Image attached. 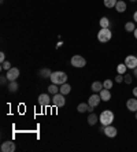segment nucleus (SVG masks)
Segmentation results:
<instances>
[{
	"instance_id": "obj_35",
	"label": "nucleus",
	"mask_w": 137,
	"mask_h": 152,
	"mask_svg": "<svg viewBox=\"0 0 137 152\" xmlns=\"http://www.w3.org/2000/svg\"><path fill=\"white\" fill-rule=\"evenodd\" d=\"M133 33H134V37H136V40H137V28L134 29V32H133Z\"/></svg>"
},
{
	"instance_id": "obj_29",
	"label": "nucleus",
	"mask_w": 137,
	"mask_h": 152,
	"mask_svg": "<svg viewBox=\"0 0 137 152\" xmlns=\"http://www.w3.org/2000/svg\"><path fill=\"white\" fill-rule=\"evenodd\" d=\"M7 81H8L7 75H1V77H0V84H1V85H6V84H7Z\"/></svg>"
},
{
	"instance_id": "obj_1",
	"label": "nucleus",
	"mask_w": 137,
	"mask_h": 152,
	"mask_svg": "<svg viewBox=\"0 0 137 152\" xmlns=\"http://www.w3.org/2000/svg\"><path fill=\"white\" fill-rule=\"evenodd\" d=\"M99 121H100V124L103 126H107V125H111L114 121V113L110 110H105L100 114V117H99Z\"/></svg>"
},
{
	"instance_id": "obj_5",
	"label": "nucleus",
	"mask_w": 137,
	"mask_h": 152,
	"mask_svg": "<svg viewBox=\"0 0 137 152\" xmlns=\"http://www.w3.org/2000/svg\"><path fill=\"white\" fill-rule=\"evenodd\" d=\"M52 104L55 107H63L66 104V99H64V95L62 93H56V95H53L52 97Z\"/></svg>"
},
{
	"instance_id": "obj_15",
	"label": "nucleus",
	"mask_w": 137,
	"mask_h": 152,
	"mask_svg": "<svg viewBox=\"0 0 137 152\" xmlns=\"http://www.w3.org/2000/svg\"><path fill=\"white\" fill-rule=\"evenodd\" d=\"M126 107L129 111H137V99H129L126 102Z\"/></svg>"
},
{
	"instance_id": "obj_2",
	"label": "nucleus",
	"mask_w": 137,
	"mask_h": 152,
	"mask_svg": "<svg viewBox=\"0 0 137 152\" xmlns=\"http://www.w3.org/2000/svg\"><path fill=\"white\" fill-rule=\"evenodd\" d=\"M49 80L52 81V84L62 85L67 81V75H66V73H63V71H53Z\"/></svg>"
},
{
	"instance_id": "obj_10",
	"label": "nucleus",
	"mask_w": 137,
	"mask_h": 152,
	"mask_svg": "<svg viewBox=\"0 0 137 152\" xmlns=\"http://www.w3.org/2000/svg\"><path fill=\"white\" fill-rule=\"evenodd\" d=\"M19 77V69L17 67H11L7 71V78L8 81H17V78Z\"/></svg>"
},
{
	"instance_id": "obj_32",
	"label": "nucleus",
	"mask_w": 137,
	"mask_h": 152,
	"mask_svg": "<svg viewBox=\"0 0 137 152\" xmlns=\"http://www.w3.org/2000/svg\"><path fill=\"white\" fill-rule=\"evenodd\" d=\"M133 96H134V97H137V86L133 89Z\"/></svg>"
},
{
	"instance_id": "obj_3",
	"label": "nucleus",
	"mask_w": 137,
	"mask_h": 152,
	"mask_svg": "<svg viewBox=\"0 0 137 152\" xmlns=\"http://www.w3.org/2000/svg\"><path fill=\"white\" fill-rule=\"evenodd\" d=\"M111 37H113V33H111V30H110L108 28H102L100 29V32L97 33V40L100 42H107L111 40Z\"/></svg>"
},
{
	"instance_id": "obj_30",
	"label": "nucleus",
	"mask_w": 137,
	"mask_h": 152,
	"mask_svg": "<svg viewBox=\"0 0 137 152\" xmlns=\"http://www.w3.org/2000/svg\"><path fill=\"white\" fill-rule=\"evenodd\" d=\"M115 82H118V84H119V82H123V74H118L115 77Z\"/></svg>"
},
{
	"instance_id": "obj_31",
	"label": "nucleus",
	"mask_w": 137,
	"mask_h": 152,
	"mask_svg": "<svg viewBox=\"0 0 137 152\" xmlns=\"http://www.w3.org/2000/svg\"><path fill=\"white\" fill-rule=\"evenodd\" d=\"M4 60H6V55H4V52H0V63H3Z\"/></svg>"
},
{
	"instance_id": "obj_21",
	"label": "nucleus",
	"mask_w": 137,
	"mask_h": 152,
	"mask_svg": "<svg viewBox=\"0 0 137 152\" xmlns=\"http://www.w3.org/2000/svg\"><path fill=\"white\" fill-rule=\"evenodd\" d=\"M60 88H58L56 84H51L48 86V93H52V95H56V93H59Z\"/></svg>"
},
{
	"instance_id": "obj_25",
	"label": "nucleus",
	"mask_w": 137,
	"mask_h": 152,
	"mask_svg": "<svg viewBox=\"0 0 137 152\" xmlns=\"http://www.w3.org/2000/svg\"><path fill=\"white\" fill-rule=\"evenodd\" d=\"M116 1H118V0H104V6L107 8H113V7H115Z\"/></svg>"
},
{
	"instance_id": "obj_17",
	"label": "nucleus",
	"mask_w": 137,
	"mask_h": 152,
	"mask_svg": "<svg viewBox=\"0 0 137 152\" xmlns=\"http://www.w3.org/2000/svg\"><path fill=\"white\" fill-rule=\"evenodd\" d=\"M60 93H62V95H69V93L71 92V86L69 84H67V82H64V84H62L60 85V91H59Z\"/></svg>"
},
{
	"instance_id": "obj_12",
	"label": "nucleus",
	"mask_w": 137,
	"mask_h": 152,
	"mask_svg": "<svg viewBox=\"0 0 137 152\" xmlns=\"http://www.w3.org/2000/svg\"><path fill=\"white\" fill-rule=\"evenodd\" d=\"M77 110H78V113H86V111L92 113V111H93V107H91L88 103H81V104H78Z\"/></svg>"
},
{
	"instance_id": "obj_24",
	"label": "nucleus",
	"mask_w": 137,
	"mask_h": 152,
	"mask_svg": "<svg viewBox=\"0 0 137 152\" xmlns=\"http://www.w3.org/2000/svg\"><path fill=\"white\" fill-rule=\"evenodd\" d=\"M134 29H136L134 22H126V23H125V30H126V32H134Z\"/></svg>"
},
{
	"instance_id": "obj_37",
	"label": "nucleus",
	"mask_w": 137,
	"mask_h": 152,
	"mask_svg": "<svg viewBox=\"0 0 137 152\" xmlns=\"http://www.w3.org/2000/svg\"><path fill=\"white\" fill-rule=\"evenodd\" d=\"M136 119H137V111H136Z\"/></svg>"
},
{
	"instance_id": "obj_28",
	"label": "nucleus",
	"mask_w": 137,
	"mask_h": 152,
	"mask_svg": "<svg viewBox=\"0 0 137 152\" xmlns=\"http://www.w3.org/2000/svg\"><path fill=\"white\" fill-rule=\"evenodd\" d=\"M123 82H126V84H130L132 82V75H129V74H123Z\"/></svg>"
},
{
	"instance_id": "obj_7",
	"label": "nucleus",
	"mask_w": 137,
	"mask_h": 152,
	"mask_svg": "<svg viewBox=\"0 0 137 152\" xmlns=\"http://www.w3.org/2000/svg\"><path fill=\"white\" fill-rule=\"evenodd\" d=\"M39 104L41 107H48L51 104V97H49L48 93H41L39 96Z\"/></svg>"
},
{
	"instance_id": "obj_19",
	"label": "nucleus",
	"mask_w": 137,
	"mask_h": 152,
	"mask_svg": "<svg viewBox=\"0 0 137 152\" xmlns=\"http://www.w3.org/2000/svg\"><path fill=\"white\" fill-rule=\"evenodd\" d=\"M97 121H99V117L96 115V114H93V113L89 114V117H88V124L89 125H92V126H93V125H96V122H97Z\"/></svg>"
},
{
	"instance_id": "obj_27",
	"label": "nucleus",
	"mask_w": 137,
	"mask_h": 152,
	"mask_svg": "<svg viewBox=\"0 0 137 152\" xmlns=\"http://www.w3.org/2000/svg\"><path fill=\"white\" fill-rule=\"evenodd\" d=\"M103 86H104L105 89H111L113 88V81H111V80H105V81L103 82Z\"/></svg>"
},
{
	"instance_id": "obj_36",
	"label": "nucleus",
	"mask_w": 137,
	"mask_h": 152,
	"mask_svg": "<svg viewBox=\"0 0 137 152\" xmlns=\"http://www.w3.org/2000/svg\"><path fill=\"white\" fill-rule=\"evenodd\" d=\"M130 1H137V0H130Z\"/></svg>"
},
{
	"instance_id": "obj_9",
	"label": "nucleus",
	"mask_w": 137,
	"mask_h": 152,
	"mask_svg": "<svg viewBox=\"0 0 137 152\" xmlns=\"http://www.w3.org/2000/svg\"><path fill=\"white\" fill-rule=\"evenodd\" d=\"M104 134L107 136V137H110V138H114L116 136V127H114L113 125H107V126H104Z\"/></svg>"
},
{
	"instance_id": "obj_22",
	"label": "nucleus",
	"mask_w": 137,
	"mask_h": 152,
	"mask_svg": "<svg viewBox=\"0 0 137 152\" xmlns=\"http://www.w3.org/2000/svg\"><path fill=\"white\" fill-rule=\"evenodd\" d=\"M127 70V66L125 63H121L116 66V71H118V74H125Z\"/></svg>"
},
{
	"instance_id": "obj_8",
	"label": "nucleus",
	"mask_w": 137,
	"mask_h": 152,
	"mask_svg": "<svg viewBox=\"0 0 137 152\" xmlns=\"http://www.w3.org/2000/svg\"><path fill=\"white\" fill-rule=\"evenodd\" d=\"M125 64L127 66V69H136L137 67V58L134 56V55H129V56H126V59H125Z\"/></svg>"
},
{
	"instance_id": "obj_20",
	"label": "nucleus",
	"mask_w": 137,
	"mask_h": 152,
	"mask_svg": "<svg viewBox=\"0 0 137 152\" xmlns=\"http://www.w3.org/2000/svg\"><path fill=\"white\" fill-rule=\"evenodd\" d=\"M18 82L17 81H10V84H8V92H11V93H14V92H17L18 91Z\"/></svg>"
},
{
	"instance_id": "obj_13",
	"label": "nucleus",
	"mask_w": 137,
	"mask_h": 152,
	"mask_svg": "<svg viewBox=\"0 0 137 152\" xmlns=\"http://www.w3.org/2000/svg\"><path fill=\"white\" fill-rule=\"evenodd\" d=\"M100 97H102V100L103 102H108L110 99H111V92H110V89H105V88H103L102 91H100Z\"/></svg>"
},
{
	"instance_id": "obj_11",
	"label": "nucleus",
	"mask_w": 137,
	"mask_h": 152,
	"mask_svg": "<svg viewBox=\"0 0 137 152\" xmlns=\"http://www.w3.org/2000/svg\"><path fill=\"white\" fill-rule=\"evenodd\" d=\"M1 151L3 152H14L15 151V142L4 141L3 144H1Z\"/></svg>"
},
{
	"instance_id": "obj_23",
	"label": "nucleus",
	"mask_w": 137,
	"mask_h": 152,
	"mask_svg": "<svg viewBox=\"0 0 137 152\" xmlns=\"http://www.w3.org/2000/svg\"><path fill=\"white\" fill-rule=\"evenodd\" d=\"M99 23H100V26H102V28H108V26H110V21H108V18H107V17L100 18V22H99Z\"/></svg>"
},
{
	"instance_id": "obj_33",
	"label": "nucleus",
	"mask_w": 137,
	"mask_h": 152,
	"mask_svg": "<svg viewBox=\"0 0 137 152\" xmlns=\"http://www.w3.org/2000/svg\"><path fill=\"white\" fill-rule=\"evenodd\" d=\"M133 75L137 78V67H136V69H133Z\"/></svg>"
},
{
	"instance_id": "obj_6",
	"label": "nucleus",
	"mask_w": 137,
	"mask_h": 152,
	"mask_svg": "<svg viewBox=\"0 0 137 152\" xmlns=\"http://www.w3.org/2000/svg\"><path fill=\"white\" fill-rule=\"evenodd\" d=\"M100 102H102V97H100V95H99V93H93V95H92L91 97L88 99V104L91 107H93V108H95V107H97L99 104H100Z\"/></svg>"
},
{
	"instance_id": "obj_16",
	"label": "nucleus",
	"mask_w": 137,
	"mask_h": 152,
	"mask_svg": "<svg viewBox=\"0 0 137 152\" xmlns=\"http://www.w3.org/2000/svg\"><path fill=\"white\" fill-rule=\"evenodd\" d=\"M115 10L118 11V12H125V11H126V3H125L123 0H118L115 4Z\"/></svg>"
},
{
	"instance_id": "obj_34",
	"label": "nucleus",
	"mask_w": 137,
	"mask_h": 152,
	"mask_svg": "<svg viewBox=\"0 0 137 152\" xmlns=\"http://www.w3.org/2000/svg\"><path fill=\"white\" fill-rule=\"evenodd\" d=\"M133 19H134V22H137V11L134 12V15H133Z\"/></svg>"
},
{
	"instance_id": "obj_4",
	"label": "nucleus",
	"mask_w": 137,
	"mask_h": 152,
	"mask_svg": "<svg viewBox=\"0 0 137 152\" xmlns=\"http://www.w3.org/2000/svg\"><path fill=\"white\" fill-rule=\"evenodd\" d=\"M70 63L73 67H84L85 64H86V60H85L84 56H81V55H74L73 58H71L70 60Z\"/></svg>"
},
{
	"instance_id": "obj_18",
	"label": "nucleus",
	"mask_w": 137,
	"mask_h": 152,
	"mask_svg": "<svg viewBox=\"0 0 137 152\" xmlns=\"http://www.w3.org/2000/svg\"><path fill=\"white\" fill-rule=\"evenodd\" d=\"M39 74L41 75V78H51V75H52V71L49 70V69H41Z\"/></svg>"
},
{
	"instance_id": "obj_26",
	"label": "nucleus",
	"mask_w": 137,
	"mask_h": 152,
	"mask_svg": "<svg viewBox=\"0 0 137 152\" xmlns=\"http://www.w3.org/2000/svg\"><path fill=\"white\" fill-rule=\"evenodd\" d=\"M10 69H11V63H10V62H7V60H4L3 63H1V70L8 71Z\"/></svg>"
},
{
	"instance_id": "obj_14",
	"label": "nucleus",
	"mask_w": 137,
	"mask_h": 152,
	"mask_svg": "<svg viewBox=\"0 0 137 152\" xmlns=\"http://www.w3.org/2000/svg\"><path fill=\"white\" fill-rule=\"evenodd\" d=\"M103 88H104V86H103V82H100V81H95L91 85V89L93 93H100V91H102Z\"/></svg>"
}]
</instances>
